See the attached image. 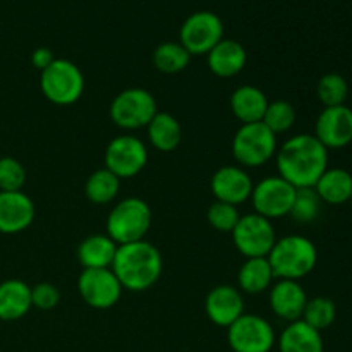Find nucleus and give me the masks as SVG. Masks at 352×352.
<instances>
[{
  "mask_svg": "<svg viewBox=\"0 0 352 352\" xmlns=\"http://www.w3.org/2000/svg\"><path fill=\"white\" fill-rule=\"evenodd\" d=\"M36 217L34 203L26 192L0 191V234L14 236L24 232Z\"/></svg>",
  "mask_w": 352,
  "mask_h": 352,
  "instance_id": "18",
  "label": "nucleus"
},
{
  "mask_svg": "<svg viewBox=\"0 0 352 352\" xmlns=\"http://www.w3.org/2000/svg\"><path fill=\"white\" fill-rule=\"evenodd\" d=\"M223 40V23L215 12L198 10L186 17L179 31V43L189 55H208L217 43Z\"/></svg>",
  "mask_w": 352,
  "mask_h": 352,
  "instance_id": "10",
  "label": "nucleus"
},
{
  "mask_svg": "<svg viewBox=\"0 0 352 352\" xmlns=\"http://www.w3.org/2000/svg\"><path fill=\"white\" fill-rule=\"evenodd\" d=\"M40 89L54 105H72L85 93V76L74 62L55 58L40 72Z\"/></svg>",
  "mask_w": 352,
  "mask_h": 352,
  "instance_id": "6",
  "label": "nucleus"
},
{
  "mask_svg": "<svg viewBox=\"0 0 352 352\" xmlns=\"http://www.w3.org/2000/svg\"><path fill=\"white\" fill-rule=\"evenodd\" d=\"M253 186V179L250 177L246 168L239 165H223L217 168L210 179V189L217 201L229 203L234 206L243 205L251 198Z\"/></svg>",
  "mask_w": 352,
  "mask_h": 352,
  "instance_id": "15",
  "label": "nucleus"
},
{
  "mask_svg": "<svg viewBox=\"0 0 352 352\" xmlns=\"http://www.w3.org/2000/svg\"><path fill=\"white\" fill-rule=\"evenodd\" d=\"M117 244L107 234H91L79 243L78 261L85 268H110L117 254Z\"/></svg>",
  "mask_w": 352,
  "mask_h": 352,
  "instance_id": "23",
  "label": "nucleus"
},
{
  "mask_svg": "<svg viewBox=\"0 0 352 352\" xmlns=\"http://www.w3.org/2000/svg\"><path fill=\"white\" fill-rule=\"evenodd\" d=\"M275 282L268 258H246L237 272V289L244 294H261Z\"/></svg>",
  "mask_w": 352,
  "mask_h": 352,
  "instance_id": "24",
  "label": "nucleus"
},
{
  "mask_svg": "<svg viewBox=\"0 0 352 352\" xmlns=\"http://www.w3.org/2000/svg\"><path fill=\"white\" fill-rule=\"evenodd\" d=\"M268 305L274 315L284 322L292 323L301 320L308 302V294L298 280H277L268 289Z\"/></svg>",
  "mask_w": 352,
  "mask_h": 352,
  "instance_id": "17",
  "label": "nucleus"
},
{
  "mask_svg": "<svg viewBox=\"0 0 352 352\" xmlns=\"http://www.w3.org/2000/svg\"><path fill=\"white\" fill-rule=\"evenodd\" d=\"M146 129L151 146L162 153H170L182 141L181 122L168 112L158 110L157 116L146 126Z\"/></svg>",
  "mask_w": 352,
  "mask_h": 352,
  "instance_id": "26",
  "label": "nucleus"
},
{
  "mask_svg": "<svg viewBox=\"0 0 352 352\" xmlns=\"http://www.w3.org/2000/svg\"><path fill=\"white\" fill-rule=\"evenodd\" d=\"M351 201H352V196H351Z\"/></svg>",
  "mask_w": 352,
  "mask_h": 352,
  "instance_id": "37",
  "label": "nucleus"
},
{
  "mask_svg": "<svg viewBox=\"0 0 352 352\" xmlns=\"http://www.w3.org/2000/svg\"><path fill=\"white\" fill-rule=\"evenodd\" d=\"M148 164V148L140 138L122 134L107 144L105 168L117 177L131 179L143 172Z\"/></svg>",
  "mask_w": 352,
  "mask_h": 352,
  "instance_id": "12",
  "label": "nucleus"
},
{
  "mask_svg": "<svg viewBox=\"0 0 352 352\" xmlns=\"http://www.w3.org/2000/svg\"><path fill=\"white\" fill-rule=\"evenodd\" d=\"M33 308L31 287L19 278H9L0 284V320L17 322Z\"/></svg>",
  "mask_w": 352,
  "mask_h": 352,
  "instance_id": "20",
  "label": "nucleus"
},
{
  "mask_svg": "<svg viewBox=\"0 0 352 352\" xmlns=\"http://www.w3.org/2000/svg\"><path fill=\"white\" fill-rule=\"evenodd\" d=\"M337 318V308L336 302L330 298L325 296H316V298L308 299L306 302V308L302 311L301 320L305 323H308L309 327H313L318 332L330 329L333 325Z\"/></svg>",
  "mask_w": 352,
  "mask_h": 352,
  "instance_id": "29",
  "label": "nucleus"
},
{
  "mask_svg": "<svg viewBox=\"0 0 352 352\" xmlns=\"http://www.w3.org/2000/svg\"><path fill=\"white\" fill-rule=\"evenodd\" d=\"M241 219V213L237 206L229 205V203L213 201L206 212V220L210 226L219 232H232L234 227L237 226Z\"/></svg>",
  "mask_w": 352,
  "mask_h": 352,
  "instance_id": "34",
  "label": "nucleus"
},
{
  "mask_svg": "<svg viewBox=\"0 0 352 352\" xmlns=\"http://www.w3.org/2000/svg\"><path fill=\"white\" fill-rule=\"evenodd\" d=\"M316 95L323 103V107H339L346 105L347 95H349V85L346 78L337 72H329L322 76L316 85Z\"/></svg>",
  "mask_w": 352,
  "mask_h": 352,
  "instance_id": "31",
  "label": "nucleus"
},
{
  "mask_svg": "<svg viewBox=\"0 0 352 352\" xmlns=\"http://www.w3.org/2000/svg\"><path fill=\"white\" fill-rule=\"evenodd\" d=\"M275 162L278 175L296 189L313 188L329 168V150L315 134H296L277 148Z\"/></svg>",
  "mask_w": 352,
  "mask_h": 352,
  "instance_id": "1",
  "label": "nucleus"
},
{
  "mask_svg": "<svg viewBox=\"0 0 352 352\" xmlns=\"http://www.w3.org/2000/svg\"><path fill=\"white\" fill-rule=\"evenodd\" d=\"M296 109L291 102L287 100H274L268 103L267 110L261 122L275 134H284L291 131L296 124Z\"/></svg>",
  "mask_w": 352,
  "mask_h": 352,
  "instance_id": "30",
  "label": "nucleus"
},
{
  "mask_svg": "<svg viewBox=\"0 0 352 352\" xmlns=\"http://www.w3.org/2000/svg\"><path fill=\"white\" fill-rule=\"evenodd\" d=\"M31 302H33V308L43 309V311L54 309L60 302V291L52 282H40L31 287Z\"/></svg>",
  "mask_w": 352,
  "mask_h": 352,
  "instance_id": "35",
  "label": "nucleus"
},
{
  "mask_svg": "<svg viewBox=\"0 0 352 352\" xmlns=\"http://www.w3.org/2000/svg\"><path fill=\"white\" fill-rule=\"evenodd\" d=\"M78 292L89 308L110 309L120 301L124 289L112 268H85L78 277Z\"/></svg>",
  "mask_w": 352,
  "mask_h": 352,
  "instance_id": "13",
  "label": "nucleus"
},
{
  "mask_svg": "<svg viewBox=\"0 0 352 352\" xmlns=\"http://www.w3.org/2000/svg\"><path fill=\"white\" fill-rule=\"evenodd\" d=\"M205 311L213 325L229 329L237 318L244 315L243 292L229 284L217 285L206 294Z\"/></svg>",
  "mask_w": 352,
  "mask_h": 352,
  "instance_id": "16",
  "label": "nucleus"
},
{
  "mask_svg": "<svg viewBox=\"0 0 352 352\" xmlns=\"http://www.w3.org/2000/svg\"><path fill=\"white\" fill-rule=\"evenodd\" d=\"M232 157L243 168L263 167L275 158L277 136L263 122L241 124L232 138Z\"/></svg>",
  "mask_w": 352,
  "mask_h": 352,
  "instance_id": "5",
  "label": "nucleus"
},
{
  "mask_svg": "<svg viewBox=\"0 0 352 352\" xmlns=\"http://www.w3.org/2000/svg\"><path fill=\"white\" fill-rule=\"evenodd\" d=\"M206 64L217 78L229 79L241 74L248 64V52L243 43L223 38L206 55Z\"/></svg>",
  "mask_w": 352,
  "mask_h": 352,
  "instance_id": "19",
  "label": "nucleus"
},
{
  "mask_svg": "<svg viewBox=\"0 0 352 352\" xmlns=\"http://www.w3.org/2000/svg\"><path fill=\"white\" fill-rule=\"evenodd\" d=\"M110 119L124 131L143 129L158 112L155 96L144 88H127L110 103Z\"/></svg>",
  "mask_w": 352,
  "mask_h": 352,
  "instance_id": "7",
  "label": "nucleus"
},
{
  "mask_svg": "<svg viewBox=\"0 0 352 352\" xmlns=\"http://www.w3.org/2000/svg\"><path fill=\"white\" fill-rule=\"evenodd\" d=\"M227 342L234 352H270L277 344V336L263 316L244 313L227 329Z\"/></svg>",
  "mask_w": 352,
  "mask_h": 352,
  "instance_id": "9",
  "label": "nucleus"
},
{
  "mask_svg": "<svg viewBox=\"0 0 352 352\" xmlns=\"http://www.w3.org/2000/svg\"><path fill=\"white\" fill-rule=\"evenodd\" d=\"M320 210H322V199L316 195L313 188H301L296 191L294 203L289 215L299 223H311L318 219Z\"/></svg>",
  "mask_w": 352,
  "mask_h": 352,
  "instance_id": "32",
  "label": "nucleus"
},
{
  "mask_svg": "<svg viewBox=\"0 0 352 352\" xmlns=\"http://www.w3.org/2000/svg\"><path fill=\"white\" fill-rule=\"evenodd\" d=\"M296 191L298 189L280 175H268L253 186L250 201L258 215L268 220L282 219L291 213Z\"/></svg>",
  "mask_w": 352,
  "mask_h": 352,
  "instance_id": "11",
  "label": "nucleus"
},
{
  "mask_svg": "<svg viewBox=\"0 0 352 352\" xmlns=\"http://www.w3.org/2000/svg\"><path fill=\"white\" fill-rule=\"evenodd\" d=\"M151 208L141 198H124L110 210L107 219V236L117 244L144 241L151 227Z\"/></svg>",
  "mask_w": 352,
  "mask_h": 352,
  "instance_id": "4",
  "label": "nucleus"
},
{
  "mask_svg": "<svg viewBox=\"0 0 352 352\" xmlns=\"http://www.w3.org/2000/svg\"><path fill=\"white\" fill-rule=\"evenodd\" d=\"M267 258L274 270L275 280L280 278L299 282L315 270L318 263V250L311 239L292 234L275 241Z\"/></svg>",
  "mask_w": 352,
  "mask_h": 352,
  "instance_id": "3",
  "label": "nucleus"
},
{
  "mask_svg": "<svg viewBox=\"0 0 352 352\" xmlns=\"http://www.w3.org/2000/svg\"><path fill=\"white\" fill-rule=\"evenodd\" d=\"M270 100L260 88L253 85H243L230 95V112L241 124L261 122Z\"/></svg>",
  "mask_w": 352,
  "mask_h": 352,
  "instance_id": "21",
  "label": "nucleus"
},
{
  "mask_svg": "<svg viewBox=\"0 0 352 352\" xmlns=\"http://www.w3.org/2000/svg\"><path fill=\"white\" fill-rule=\"evenodd\" d=\"M110 268L119 278L124 291L144 292L160 280L164 258L155 244L138 241L117 248V254Z\"/></svg>",
  "mask_w": 352,
  "mask_h": 352,
  "instance_id": "2",
  "label": "nucleus"
},
{
  "mask_svg": "<svg viewBox=\"0 0 352 352\" xmlns=\"http://www.w3.org/2000/svg\"><path fill=\"white\" fill-rule=\"evenodd\" d=\"M191 62V55L179 41H164L153 52V65L164 74H179Z\"/></svg>",
  "mask_w": 352,
  "mask_h": 352,
  "instance_id": "28",
  "label": "nucleus"
},
{
  "mask_svg": "<svg viewBox=\"0 0 352 352\" xmlns=\"http://www.w3.org/2000/svg\"><path fill=\"white\" fill-rule=\"evenodd\" d=\"M278 352H323L322 332L315 330L302 320L292 322L282 330L277 339Z\"/></svg>",
  "mask_w": 352,
  "mask_h": 352,
  "instance_id": "22",
  "label": "nucleus"
},
{
  "mask_svg": "<svg viewBox=\"0 0 352 352\" xmlns=\"http://www.w3.org/2000/svg\"><path fill=\"white\" fill-rule=\"evenodd\" d=\"M120 191V179L105 167L98 168L86 179L85 195L93 205H109Z\"/></svg>",
  "mask_w": 352,
  "mask_h": 352,
  "instance_id": "27",
  "label": "nucleus"
},
{
  "mask_svg": "<svg viewBox=\"0 0 352 352\" xmlns=\"http://www.w3.org/2000/svg\"><path fill=\"white\" fill-rule=\"evenodd\" d=\"M230 236H232L236 250L244 258H267L277 241L272 220L254 212L241 215Z\"/></svg>",
  "mask_w": 352,
  "mask_h": 352,
  "instance_id": "8",
  "label": "nucleus"
},
{
  "mask_svg": "<svg viewBox=\"0 0 352 352\" xmlns=\"http://www.w3.org/2000/svg\"><path fill=\"white\" fill-rule=\"evenodd\" d=\"M315 138L327 150H340L352 143V109L327 107L315 124Z\"/></svg>",
  "mask_w": 352,
  "mask_h": 352,
  "instance_id": "14",
  "label": "nucleus"
},
{
  "mask_svg": "<svg viewBox=\"0 0 352 352\" xmlns=\"http://www.w3.org/2000/svg\"><path fill=\"white\" fill-rule=\"evenodd\" d=\"M26 184V168L17 158L0 157V191H23Z\"/></svg>",
  "mask_w": 352,
  "mask_h": 352,
  "instance_id": "33",
  "label": "nucleus"
},
{
  "mask_svg": "<svg viewBox=\"0 0 352 352\" xmlns=\"http://www.w3.org/2000/svg\"><path fill=\"white\" fill-rule=\"evenodd\" d=\"M313 189L327 205H344L351 201L352 174L346 168H327Z\"/></svg>",
  "mask_w": 352,
  "mask_h": 352,
  "instance_id": "25",
  "label": "nucleus"
},
{
  "mask_svg": "<svg viewBox=\"0 0 352 352\" xmlns=\"http://www.w3.org/2000/svg\"><path fill=\"white\" fill-rule=\"evenodd\" d=\"M54 60H55L54 52L47 47L34 48L33 54H31V64H33V67L40 72L45 71V69H47Z\"/></svg>",
  "mask_w": 352,
  "mask_h": 352,
  "instance_id": "36",
  "label": "nucleus"
}]
</instances>
